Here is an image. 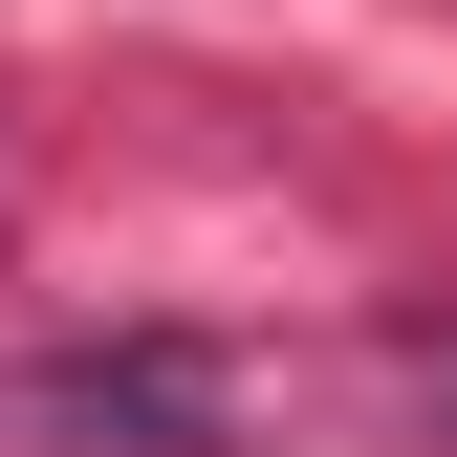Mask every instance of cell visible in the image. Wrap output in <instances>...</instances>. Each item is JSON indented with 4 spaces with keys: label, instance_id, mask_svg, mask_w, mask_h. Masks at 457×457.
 Wrapping results in <instances>:
<instances>
[{
    "label": "cell",
    "instance_id": "1",
    "mask_svg": "<svg viewBox=\"0 0 457 457\" xmlns=\"http://www.w3.org/2000/svg\"><path fill=\"white\" fill-rule=\"evenodd\" d=\"M22 414H44V436H109V457H196V436H218V370H196V349H66Z\"/></svg>",
    "mask_w": 457,
    "mask_h": 457
}]
</instances>
